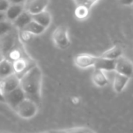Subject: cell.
I'll return each mask as SVG.
<instances>
[{
    "label": "cell",
    "mask_w": 133,
    "mask_h": 133,
    "mask_svg": "<svg viewBox=\"0 0 133 133\" xmlns=\"http://www.w3.org/2000/svg\"><path fill=\"white\" fill-rule=\"evenodd\" d=\"M74 13H75V16L76 17V19H80V20H83L89 16L90 9H87L86 7L81 6V5H77L76 7Z\"/></svg>",
    "instance_id": "obj_21"
},
{
    "label": "cell",
    "mask_w": 133,
    "mask_h": 133,
    "mask_svg": "<svg viewBox=\"0 0 133 133\" xmlns=\"http://www.w3.org/2000/svg\"><path fill=\"white\" fill-rule=\"evenodd\" d=\"M3 21H7L6 16H5V12H0V22H3Z\"/></svg>",
    "instance_id": "obj_29"
},
{
    "label": "cell",
    "mask_w": 133,
    "mask_h": 133,
    "mask_svg": "<svg viewBox=\"0 0 133 133\" xmlns=\"http://www.w3.org/2000/svg\"><path fill=\"white\" fill-rule=\"evenodd\" d=\"M0 103H5V98H4V95L2 94L1 89H0Z\"/></svg>",
    "instance_id": "obj_30"
},
{
    "label": "cell",
    "mask_w": 133,
    "mask_h": 133,
    "mask_svg": "<svg viewBox=\"0 0 133 133\" xmlns=\"http://www.w3.org/2000/svg\"><path fill=\"white\" fill-rule=\"evenodd\" d=\"M98 56L94 55L82 53L77 55L74 58V63L76 66L79 69H87L89 67H94Z\"/></svg>",
    "instance_id": "obj_8"
},
{
    "label": "cell",
    "mask_w": 133,
    "mask_h": 133,
    "mask_svg": "<svg viewBox=\"0 0 133 133\" xmlns=\"http://www.w3.org/2000/svg\"><path fill=\"white\" fill-rule=\"evenodd\" d=\"M98 2V1L96 0H76L74 2V3L76 4V5H81L83 7H86L88 9H91Z\"/></svg>",
    "instance_id": "obj_24"
},
{
    "label": "cell",
    "mask_w": 133,
    "mask_h": 133,
    "mask_svg": "<svg viewBox=\"0 0 133 133\" xmlns=\"http://www.w3.org/2000/svg\"><path fill=\"white\" fill-rule=\"evenodd\" d=\"M122 56H123L122 48L120 46L115 45V46H113L112 48L106 50L105 51H104L99 57L106 58V59H109V60L116 61Z\"/></svg>",
    "instance_id": "obj_14"
},
{
    "label": "cell",
    "mask_w": 133,
    "mask_h": 133,
    "mask_svg": "<svg viewBox=\"0 0 133 133\" xmlns=\"http://www.w3.org/2000/svg\"><path fill=\"white\" fill-rule=\"evenodd\" d=\"M115 72L131 79L133 76V62L129 58L122 56L116 60Z\"/></svg>",
    "instance_id": "obj_5"
},
{
    "label": "cell",
    "mask_w": 133,
    "mask_h": 133,
    "mask_svg": "<svg viewBox=\"0 0 133 133\" xmlns=\"http://www.w3.org/2000/svg\"><path fill=\"white\" fill-rule=\"evenodd\" d=\"M31 21H32V16L29 14L26 11H24L12 23L14 27H16L18 30H20L24 29V27H26Z\"/></svg>",
    "instance_id": "obj_16"
},
{
    "label": "cell",
    "mask_w": 133,
    "mask_h": 133,
    "mask_svg": "<svg viewBox=\"0 0 133 133\" xmlns=\"http://www.w3.org/2000/svg\"><path fill=\"white\" fill-rule=\"evenodd\" d=\"M68 133H87L90 131V129L86 127H75L66 129Z\"/></svg>",
    "instance_id": "obj_25"
},
{
    "label": "cell",
    "mask_w": 133,
    "mask_h": 133,
    "mask_svg": "<svg viewBox=\"0 0 133 133\" xmlns=\"http://www.w3.org/2000/svg\"><path fill=\"white\" fill-rule=\"evenodd\" d=\"M23 30H26L27 32L30 33L32 35L34 36H38V35H41L42 34H44L45 32V30L47 29H45L44 27H43L42 26L39 25L38 23H37L36 22L34 21H31L26 27H24V29Z\"/></svg>",
    "instance_id": "obj_19"
},
{
    "label": "cell",
    "mask_w": 133,
    "mask_h": 133,
    "mask_svg": "<svg viewBox=\"0 0 133 133\" xmlns=\"http://www.w3.org/2000/svg\"><path fill=\"white\" fill-rule=\"evenodd\" d=\"M16 115L23 119H31L35 117L38 112V104L26 98L14 110Z\"/></svg>",
    "instance_id": "obj_2"
},
{
    "label": "cell",
    "mask_w": 133,
    "mask_h": 133,
    "mask_svg": "<svg viewBox=\"0 0 133 133\" xmlns=\"http://www.w3.org/2000/svg\"><path fill=\"white\" fill-rule=\"evenodd\" d=\"M87 133H96V132H94L93 130L90 129V131H89V132H87Z\"/></svg>",
    "instance_id": "obj_32"
},
{
    "label": "cell",
    "mask_w": 133,
    "mask_h": 133,
    "mask_svg": "<svg viewBox=\"0 0 133 133\" xmlns=\"http://www.w3.org/2000/svg\"><path fill=\"white\" fill-rule=\"evenodd\" d=\"M14 73L12 63L5 58L0 62V79H3Z\"/></svg>",
    "instance_id": "obj_18"
},
{
    "label": "cell",
    "mask_w": 133,
    "mask_h": 133,
    "mask_svg": "<svg viewBox=\"0 0 133 133\" xmlns=\"http://www.w3.org/2000/svg\"><path fill=\"white\" fill-rule=\"evenodd\" d=\"M18 37L23 44H29L34 39V35L25 30H20L18 33Z\"/></svg>",
    "instance_id": "obj_23"
},
{
    "label": "cell",
    "mask_w": 133,
    "mask_h": 133,
    "mask_svg": "<svg viewBox=\"0 0 133 133\" xmlns=\"http://www.w3.org/2000/svg\"><path fill=\"white\" fill-rule=\"evenodd\" d=\"M13 25L9 21H3L0 22V38L5 37L12 32L13 29Z\"/></svg>",
    "instance_id": "obj_22"
},
{
    "label": "cell",
    "mask_w": 133,
    "mask_h": 133,
    "mask_svg": "<svg viewBox=\"0 0 133 133\" xmlns=\"http://www.w3.org/2000/svg\"><path fill=\"white\" fill-rule=\"evenodd\" d=\"M132 7H133V5H132Z\"/></svg>",
    "instance_id": "obj_33"
},
{
    "label": "cell",
    "mask_w": 133,
    "mask_h": 133,
    "mask_svg": "<svg viewBox=\"0 0 133 133\" xmlns=\"http://www.w3.org/2000/svg\"><path fill=\"white\" fill-rule=\"evenodd\" d=\"M51 37L55 45L62 50L68 48L71 44L69 37V29L65 25H60L57 26L54 30Z\"/></svg>",
    "instance_id": "obj_3"
},
{
    "label": "cell",
    "mask_w": 133,
    "mask_h": 133,
    "mask_svg": "<svg viewBox=\"0 0 133 133\" xmlns=\"http://www.w3.org/2000/svg\"><path fill=\"white\" fill-rule=\"evenodd\" d=\"M48 4H49V1L47 0L26 1L25 11H26L31 16H34L45 11Z\"/></svg>",
    "instance_id": "obj_9"
},
{
    "label": "cell",
    "mask_w": 133,
    "mask_h": 133,
    "mask_svg": "<svg viewBox=\"0 0 133 133\" xmlns=\"http://www.w3.org/2000/svg\"><path fill=\"white\" fill-rule=\"evenodd\" d=\"M4 58H5V55H4L3 52H2V51H1V49H0V62H1V61H2Z\"/></svg>",
    "instance_id": "obj_31"
},
{
    "label": "cell",
    "mask_w": 133,
    "mask_h": 133,
    "mask_svg": "<svg viewBox=\"0 0 133 133\" xmlns=\"http://www.w3.org/2000/svg\"><path fill=\"white\" fill-rule=\"evenodd\" d=\"M92 81L95 86L98 87H104L108 84V79L104 72L94 69L92 73Z\"/></svg>",
    "instance_id": "obj_17"
},
{
    "label": "cell",
    "mask_w": 133,
    "mask_h": 133,
    "mask_svg": "<svg viewBox=\"0 0 133 133\" xmlns=\"http://www.w3.org/2000/svg\"><path fill=\"white\" fill-rule=\"evenodd\" d=\"M32 20L36 22L39 25L42 26L45 29H47L48 27L50 26L52 22V16L48 11L45 10L41 13L32 16Z\"/></svg>",
    "instance_id": "obj_11"
},
{
    "label": "cell",
    "mask_w": 133,
    "mask_h": 133,
    "mask_svg": "<svg viewBox=\"0 0 133 133\" xmlns=\"http://www.w3.org/2000/svg\"><path fill=\"white\" fill-rule=\"evenodd\" d=\"M20 87V77L13 73L11 76L0 80V89L5 96Z\"/></svg>",
    "instance_id": "obj_4"
},
{
    "label": "cell",
    "mask_w": 133,
    "mask_h": 133,
    "mask_svg": "<svg viewBox=\"0 0 133 133\" xmlns=\"http://www.w3.org/2000/svg\"><path fill=\"white\" fill-rule=\"evenodd\" d=\"M11 4L5 12L7 21L12 23L19 16H20L25 11L26 1H10Z\"/></svg>",
    "instance_id": "obj_6"
},
{
    "label": "cell",
    "mask_w": 133,
    "mask_h": 133,
    "mask_svg": "<svg viewBox=\"0 0 133 133\" xmlns=\"http://www.w3.org/2000/svg\"><path fill=\"white\" fill-rule=\"evenodd\" d=\"M118 2L125 6H132L133 5V0H121Z\"/></svg>",
    "instance_id": "obj_27"
},
{
    "label": "cell",
    "mask_w": 133,
    "mask_h": 133,
    "mask_svg": "<svg viewBox=\"0 0 133 133\" xmlns=\"http://www.w3.org/2000/svg\"><path fill=\"white\" fill-rule=\"evenodd\" d=\"M129 79H130L129 78H128L123 75L115 73V77H114V81H113L114 90L118 94L122 93L125 89Z\"/></svg>",
    "instance_id": "obj_15"
},
{
    "label": "cell",
    "mask_w": 133,
    "mask_h": 133,
    "mask_svg": "<svg viewBox=\"0 0 133 133\" xmlns=\"http://www.w3.org/2000/svg\"><path fill=\"white\" fill-rule=\"evenodd\" d=\"M5 58L9 61H10L11 62H13L15 61H17L20 58H23L25 57L23 56V52L21 50V48H13L5 55Z\"/></svg>",
    "instance_id": "obj_20"
},
{
    "label": "cell",
    "mask_w": 133,
    "mask_h": 133,
    "mask_svg": "<svg viewBox=\"0 0 133 133\" xmlns=\"http://www.w3.org/2000/svg\"><path fill=\"white\" fill-rule=\"evenodd\" d=\"M47 133H68L66 129H54L49 130Z\"/></svg>",
    "instance_id": "obj_28"
},
{
    "label": "cell",
    "mask_w": 133,
    "mask_h": 133,
    "mask_svg": "<svg viewBox=\"0 0 133 133\" xmlns=\"http://www.w3.org/2000/svg\"><path fill=\"white\" fill-rule=\"evenodd\" d=\"M42 83V71L37 65H34L20 77L19 87L24 92L26 98L38 104L41 101Z\"/></svg>",
    "instance_id": "obj_1"
},
{
    "label": "cell",
    "mask_w": 133,
    "mask_h": 133,
    "mask_svg": "<svg viewBox=\"0 0 133 133\" xmlns=\"http://www.w3.org/2000/svg\"><path fill=\"white\" fill-rule=\"evenodd\" d=\"M11 2L10 1H6V0H0V12H5L8 8L9 7Z\"/></svg>",
    "instance_id": "obj_26"
},
{
    "label": "cell",
    "mask_w": 133,
    "mask_h": 133,
    "mask_svg": "<svg viewBox=\"0 0 133 133\" xmlns=\"http://www.w3.org/2000/svg\"><path fill=\"white\" fill-rule=\"evenodd\" d=\"M115 67H116V61L103 58L98 56L96 64L94 65V69L101 70L103 72L104 71L111 72V71H115Z\"/></svg>",
    "instance_id": "obj_10"
},
{
    "label": "cell",
    "mask_w": 133,
    "mask_h": 133,
    "mask_svg": "<svg viewBox=\"0 0 133 133\" xmlns=\"http://www.w3.org/2000/svg\"><path fill=\"white\" fill-rule=\"evenodd\" d=\"M12 63V68L14 73L21 77L28 69H30V62L26 58H20L17 61H15Z\"/></svg>",
    "instance_id": "obj_12"
},
{
    "label": "cell",
    "mask_w": 133,
    "mask_h": 133,
    "mask_svg": "<svg viewBox=\"0 0 133 133\" xmlns=\"http://www.w3.org/2000/svg\"><path fill=\"white\" fill-rule=\"evenodd\" d=\"M4 98H5V103L7 105H9L12 109L15 110L16 108L26 97L22 89L19 87L16 90L12 91L11 93L5 95Z\"/></svg>",
    "instance_id": "obj_7"
},
{
    "label": "cell",
    "mask_w": 133,
    "mask_h": 133,
    "mask_svg": "<svg viewBox=\"0 0 133 133\" xmlns=\"http://www.w3.org/2000/svg\"><path fill=\"white\" fill-rule=\"evenodd\" d=\"M15 44V36L11 32L5 37L0 38V49L5 55L11 49H12Z\"/></svg>",
    "instance_id": "obj_13"
}]
</instances>
